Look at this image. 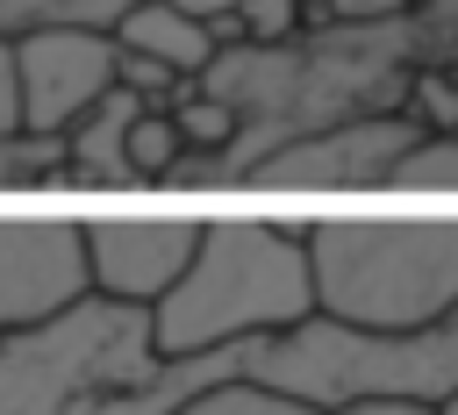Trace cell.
<instances>
[{
    "instance_id": "9a60e30c",
    "label": "cell",
    "mask_w": 458,
    "mask_h": 415,
    "mask_svg": "<svg viewBox=\"0 0 458 415\" xmlns=\"http://www.w3.org/2000/svg\"><path fill=\"white\" fill-rule=\"evenodd\" d=\"M179 129H172V114L165 107H136V122H129V172H136V186H165V172L179 165Z\"/></svg>"
},
{
    "instance_id": "4fadbf2b",
    "label": "cell",
    "mask_w": 458,
    "mask_h": 415,
    "mask_svg": "<svg viewBox=\"0 0 458 415\" xmlns=\"http://www.w3.org/2000/svg\"><path fill=\"white\" fill-rule=\"evenodd\" d=\"M165 114H172V129H179V143H186L193 157H222V150L236 143V107L215 100L208 86H193V79L165 100Z\"/></svg>"
},
{
    "instance_id": "5b68a950",
    "label": "cell",
    "mask_w": 458,
    "mask_h": 415,
    "mask_svg": "<svg viewBox=\"0 0 458 415\" xmlns=\"http://www.w3.org/2000/svg\"><path fill=\"white\" fill-rule=\"evenodd\" d=\"M250 379H265L293 401H315V408H344V401H372V394L444 408L458 394V308L408 336H365V329L308 315L301 329L265 336L250 351Z\"/></svg>"
},
{
    "instance_id": "7402d4cb",
    "label": "cell",
    "mask_w": 458,
    "mask_h": 415,
    "mask_svg": "<svg viewBox=\"0 0 458 415\" xmlns=\"http://www.w3.org/2000/svg\"><path fill=\"white\" fill-rule=\"evenodd\" d=\"M322 415H437V408H422V401H344V408H322Z\"/></svg>"
},
{
    "instance_id": "30bf717a",
    "label": "cell",
    "mask_w": 458,
    "mask_h": 415,
    "mask_svg": "<svg viewBox=\"0 0 458 415\" xmlns=\"http://www.w3.org/2000/svg\"><path fill=\"white\" fill-rule=\"evenodd\" d=\"M136 93L129 86H114V93H100L64 136H57V150H64V186H93V193H122V186H136V172H129V122H136Z\"/></svg>"
},
{
    "instance_id": "2e32d148",
    "label": "cell",
    "mask_w": 458,
    "mask_h": 415,
    "mask_svg": "<svg viewBox=\"0 0 458 415\" xmlns=\"http://www.w3.org/2000/svg\"><path fill=\"white\" fill-rule=\"evenodd\" d=\"M386 193H458V136H422L394 165Z\"/></svg>"
},
{
    "instance_id": "8992f818",
    "label": "cell",
    "mask_w": 458,
    "mask_h": 415,
    "mask_svg": "<svg viewBox=\"0 0 458 415\" xmlns=\"http://www.w3.org/2000/svg\"><path fill=\"white\" fill-rule=\"evenodd\" d=\"M429 129L408 114V107H379V114H351V122H329L315 136H293L279 143L272 157H258L243 172V186H265V193H386L394 165L422 143Z\"/></svg>"
},
{
    "instance_id": "8fae6325",
    "label": "cell",
    "mask_w": 458,
    "mask_h": 415,
    "mask_svg": "<svg viewBox=\"0 0 458 415\" xmlns=\"http://www.w3.org/2000/svg\"><path fill=\"white\" fill-rule=\"evenodd\" d=\"M114 43L122 50H136V57H157L172 79H200L208 64H215V36L193 21V14H179L172 0H136L122 21H114Z\"/></svg>"
},
{
    "instance_id": "ba28073f",
    "label": "cell",
    "mask_w": 458,
    "mask_h": 415,
    "mask_svg": "<svg viewBox=\"0 0 458 415\" xmlns=\"http://www.w3.org/2000/svg\"><path fill=\"white\" fill-rule=\"evenodd\" d=\"M200 250V215H86V279L107 301L157 308Z\"/></svg>"
},
{
    "instance_id": "6da1fadb",
    "label": "cell",
    "mask_w": 458,
    "mask_h": 415,
    "mask_svg": "<svg viewBox=\"0 0 458 415\" xmlns=\"http://www.w3.org/2000/svg\"><path fill=\"white\" fill-rule=\"evenodd\" d=\"M444 57L451 43L422 7H408L401 21H372V29H301L286 43H229L193 86L236 107V143L222 157L179 150L165 186H243V172L272 157L279 143L315 136L351 114L401 107L408 79Z\"/></svg>"
},
{
    "instance_id": "5bb4252c",
    "label": "cell",
    "mask_w": 458,
    "mask_h": 415,
    "mask_svg": "<svg viewBox=\"0 0 458 415\" xmlns=\"http://www.w3.org/2000/svg\"><path fill=\"white\" fill-rule=\"evenodd\" d=\"M172 415H322V408H315V401H293V394H279V386H265V379H250V372H236V379L200 386V394L179 401Z\"/></svg>"
},
{
    "instance_id": "44dd1931",
    "label": "cell",
    "mask_w": 458,
    "mask_h": 415,
    "mask_svg": "<svg viewBox=\"0 0 458 415\" xmlns=\"http://www.w3.org/2000/svg\"><path fill=\"white\" fill-rule=\"evenodd\" d=\"M21 136V72H14V43L0 36V143Z\"/></svg>"
},
{
    "instance_id": "ffe728a7",
    "label": "cell",
    "mask_w": 458,
    "mask_h": 415,
    "mask_svg": "<svg viewBox=\"0 0 458 415\" xmlns=\"http://www.w3.org/2000/svg\"><path fill=\"white\" fill-rule=\"evenodd\" d=\"M408 0H329V29H372V21H401Z\"/></svg>"
},
{
    "instance_id": "ac0fdd59",
    "label": "cell",
    "mask_w": 458,
    "mask_h": 415,
    "mask_svg": "<svg viewBox=\"0 0 458 415\" xmlns=\"http://www.w3.org/2000/svg\"><path fill=\"white\" fill-rule=\"evenodd\" d=\"M236 21H243V43H286L301 36V0H236Z\"/></svg>"
},
{
    "instance_id": "cb8c5ba5",
    "label": "cell",
    "mask_w": 458,
    "mask_h": 415,
    "mask_svg": "<svg viewBox=\"0 0 458 415\" xmlns=\"http://www.w3.org/2000/svg\"><path fill=\"white\" fill-rule=\"evenodd\" d=\"M408 7H429V0H408Z\"/></svg>"
},
{
    "instance_id": "7a4b0ae2",
    "label": "cell",
    "mask_w": 458,
    "mask_h": 415,
    "mask_svg": "<svg viewBox=\"0 0 458 415\" xmlns=\"http://www.w3.org/2000/svg\"><path fill=\"white\" fill-rule=\"evenodd\" d=\"M258 343L165 358L150 336V308L86 293L50 322L0 336V415H172L215 379L250 372Z\"/></svg>"
},
{
    "instance_id": "d6986e66",
    "label": "cell",
    "mask_w": 458,
    "mask_h": 415,
    "mask_svg": "<svg viewBox=\"0 0 458 415\" xmlns=\"http://www.w3.org/2000/svg\"><path fill=\"white\" fill-rule=\"evenodd\" d=\"M172 7H179V14H193V21H200V29L215 36V43H222V50H229V43H243L236 0H172Z\"/></svg>"
},
{
    "instance_id": "603a6c76",
    "label": "cell",
    "mask_w": 458,
    "mask_h": 415,
    "mask_svg": "<svg viewBox=\"0 0 458 415\" xmlns=\"http://www.w3.org/2000/svg\"><path fill=\"white\" fill-rule=\"evenodd\" d=\"M437 415H458V394H451V401H444V408H437Z\"/></svg>"
},
{
    "instance_id": "9c48e42d",
    "label": "cell",
    "mask_w": 458,
    "mask_h": 415,
    "mask_svg": "<svg viewBox=\"0 0 458 415\" xmlns=\"http://www.w3.org/2000/svg\"><path fill=\"white\" fill-rule=\"evenodd\" d=\"M14 72H21V136H64L100 93H114V36L29 29L14 36Z\"/></svg>"
},
{
    "instance_id": "52a82bcc",
    "label": "cell",
    "mask_w": 458,
    "mask_h": 415,
    "mask_svg": "<svg viewBox=\"0 0 458 415\" xmlns=\"http://www.w3.org/2000/svg\"><path fill=\"white\" fill-rule=\"evenodd\" d=\"M86 222L79 215H0V336L50 322L86 301Z\"/></svg>"
},
{
    "instance_id": "7c38bea8",
    "label": "cell",
    "mask_w": 458,
    "mask_h": 415,
    "mask_svg": "<svg viewBox=\"0 0 458 415\" xmlns=\"http://www.w3.org/2000/svg\"><path fill=\"white\" fill-rule=\"evenodd\" d=\"M136 0H0V36H29V29H107L129 14Z\"/></svg>"
},
{
    "instance_id": "3957f363",
    "label": "cell",
    "mask_w": 458,
    "mask_h": 415,
    "mask_svg": "<svg viewBox=\"0 0 458 415\" xmlns=\"http://www.w3.org/2000/svg\"><path fill=\"white\" fill-rule=\"evenodd\" d=\"M315 315L308 243L293 215H200V250L179 286L150 308L165 358H208L286 336Z\"/></svg>"
},
{
    "instance_id": "277c9868",
    "label": "cell",
    "mask_w": 458,
    "mask_h": 415,
    "mask_svg": "<svg viewBox=\"0 0 458 415\" xmlns=\"http://www.w3.org/2000/svg\"><path fill=\"white\" fill-rule=\"evenodd\" d=\"M301 243L322 322L408 336L458 308V215H315Z\"/></svg>"
},
{
    "instance_id": "e0dca14e",
    "label": "cell",
    "mask_w": 458,
    "mask_h": 415,
    "mask_svg": "<svg viewBox=\"0 0 458 415\" xmlns=\"http://www.w3.org/2000/svg\"><path fill=\"white\" fill-rule=\"evenodd\" d=\"M29 186H64L57 136H7L0 143V193H29Z\"/></svg>"
}]
</instances>
